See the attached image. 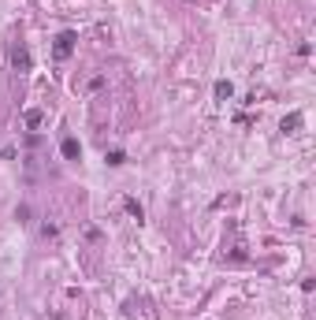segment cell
Here are the masks:
<instances>
[{"instance_id":"3","label":"cell","mask_w":316,"mask_h":320,"mask_svg":"<svg viewBox=\"0 0 316 320\" xmlns=\"http://www.w3.org/2000/svg\"><path fill=\"white\" fill-rule=\"evenodd\" d=\"M60 149H63V156H67V160H78V156H82V146H78L75 138H63Z\"/></svg>"},{"instance_id":"4","label":"cell","mask_w":316,"mask_h":320,"mask_svg":"<svg viewBox=\"0 0 316 320\" xmlns=\"http://www.w3.org/2000/svg\"><path fill=\"white\" fill-rule=\"evenodd\" d=\"M298 127H302V112H290V116L283 119V131H287V134H294Z\"/></svg>"},{"instance_id":"7","label":"cell","mask_w":316,"mask_h":320,"mask_svg":"<svg viewBox=\"0 0 316 320\" xmlns=\"http://www.w3.org/2000/svg\"><path fill=\"white\" fill-rule=\"evenodd\" d=\"M123 205H126V212H131V216H134V220H141V216H145V212H141V205H138V201H134V198H126V201H123Z\"/></svg>"},{"instance_id":"1","label":"cell","mask_w":316,"mask_h":320,"mask_svg":"<svg viewBox=\"0 0 316 320\" xmlns=\"http://www.w3.org/2000/svg\"><path fill=\"white\" fill-rule=\"evenodd\" d=\"M75 41H78V38L71 34V30H63V34L56 38V56H60V60H63V56H71V52H75Z\"/></svg>"},{"instance_id":"5","label":"cell","mask_w":316,"mask_h":320,"mask_svg":"<svg viewBox=\"0 0 316 320\" xmlns=\"http://www.w3.org/2000/svg\"><path fill=\"white\" fill-rule=\"evenodd\" d=\"M23 119H26V127H30V131H38V127H41V119H45V116H41V112H38V108H30V112H26V116H23Z\"/></svg>"},{"instance_id":"2","label":"cell","mask_w":316,"mask_h":320,"mask_svg":"<svg viewBox=\"0 0 316 320\" xmlns=\"http://www.w3.org/2000/svg\"><path fill=\"white\" fill-rule=\"evenodd\" d=\"M11 67H15V71H30V52H26V45H15V49H11Z\"/></svg>"},{"instance_id":"6","label":"cell","mask_w":316,"mask_h":320,"mask_svg":"<svg viewBox=\"0 0 316 320\" xmlns=\"http://www.w3.org/2000/svg\"><path fill=\"white\" fill-rule=\"evenodd\" d=\"M231 93H234V86H231V82H216V97H219V101H227Z\"/></svg>"}]
</instances>
